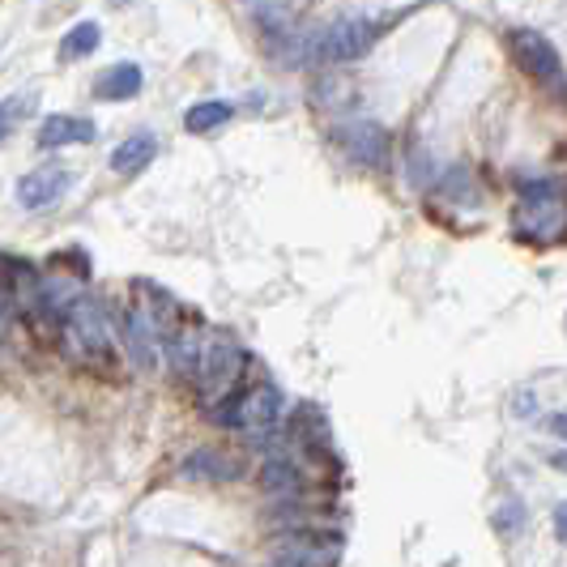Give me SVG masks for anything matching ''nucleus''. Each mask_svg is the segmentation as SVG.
I'll list each match as a JSON object with an SVG mask.
<instances>
[{"instance_id": "6ab92c4d", "label": "nucleus", "mask_w": 567, "mask_h": 567, "mask_svg": "<svg viewBox=\"0 0 567 567\" xmlns=\"http://www.w3.org/2000/svg\"><path fill=\"white\" fill-rule=\"evenodd\" d=\"M550 520H555V538L567 546V499L564 504H555V516H550Z\"/></svg>"}, {"instance_id": "9d476101", "label": "nucleus", "mask_w": 567, "mask_h": 567, "mask_svg": "<svg viewBox=\"0 0 567 567\" xmlns=\"http://www.w3.org/2000/svg\"><path fill=\"white\" fill-rule=\"evenodd\" d=\"M124 341H128L137 368L150 371L158 363V324H154V316L145 312V308H128V316H124Z\"/></svg>"}, {"instance_id": "ddd939ff", "label": "nucleus", "mask_w": 567, "mask_h": 567, "mask_svg": "<svg viewBox=\"0 0 567 567\" xmlns=\"http://www.w3.org/2000/svg\"><path fill=\"white\" fill-rule=\"evenodd\" d=\"M230 103H218V99H205V103H193L188 115H184V128L188 133H197V137H209V133H218L223 124H230Z\"/></svg>"}, {"instance_id": "a211bd4d", "label": "nucleus", "mask_w": 567, "mask_h": 567, "mask_svg": "<svg viewBox=\"0 0 567 567\" xmlns=\"http://www.w3.org/2000/svg\"><path fill=\"white\" fill-rule=\"evenodd\" d=\"M516 525H520V504H504V512L495 516V529H499V534H512Z\"/></svg>"}, {"instance_id": "4468645a", "label": "nucleus", "mask_w": 567, "mask_h": 567, "mask_svg": "<svg viewBox=\"0 0 567 567\" xmlns=\"http://www.w3.org/2000/svg\"><path fill=\"white\" fill-rule=\"evenodd\" d=\"M184 474H193V478H239V461H230L227 453H214V449H200L184 461Z\"/></svg>"}, {"instance_id": "0eeeda50", "label": "nucleus", "mask_w": 567, "mask_h": 567, "mask_svg": "<svg viewBox=\"0 0 567 567\" xmlns=\"http://www.w3.org/2000/svg\"><path fill=\"white\" fill-rule=\"evenodd\" d=\"M338 142H341V150H346L354 163H363V167H384V158H389V133H384L380 124H371V120L341 124Z\"/></svg>"}, {"instance_id": "f03ea898", "label": "nucleus", "mask_w": 567, "mask_h": 567, "mask_svg": "<svg viewBox=\"0 0 567 567\" xmlns=\"http://www.w3.org/2000/svg\"><path fill=\"white\" fill-rule=\"evenodd\" d=\"M60 333L69 341L73 359H82L90 368H107L115 359L112 350V320L94 299H69L60 312Z\"/></svg>"}, {"instance_id": "7ed1b4c3", "label": "nucleus", "mask_w": 567, "mask_h": 567, "mask_svg": "<svg viewBox=\"0 0 567 567\" xmlns=\"http://www.w3.org/2000/svg\"><path fill=\"white\" fill-rule=\"evenodd\" d=\"M508 52L512 60L529 73V82H538L542 90H550V94H559L567 99V69H564V56H559V48L542 34V30H529V27H512L508 30Z\"/></svg>"}, {"instance_id": "20e7f679", "label": "nucleus", "mask_w": 567, "mask_h": 567, "mask_svg": "<svg viewBox=\"0 0 567 567\" xmlns=\"http://www.w3.org/2000/svg\"><path fill=\"white\" fill-rule=\"evenodd\" d=\"M248 368V354H244V346L227 333H218V338H205V350H200V363H197V384L205 398H223L227 401L230 384L239 380V371Z\"/></svg>"}, {"instance_id": "4be33fe9", "label": "nucleus", "mask_w": 567, "mask_h": 567, "mask_svg": "<svg viewBox=\"0 0 567 567\" xmlns=\"http://www.w3.org/2000/svg\"><path fill=\"white\" fill-rule=\"evenodd\" d=\"M4 308H9V299H4V290H0V329H4Z\"/></svg>"}, {"instance_id": "412c9836", "label": "nucleus", "mask_w": 567, "mask_h": 567, "mask_svg": "<svg viewBox=\"0 0 567 567\" xmlns=\"http://www.w3.org/2000/svg\"><path fill=\"white\" fill-rule=\"evenodd\" d=\"M550 465H555L559 474H567V453H550Z\"/></svg>"}, {"instance_id": "39448f33", "label": "nucleus", "mask_w": 567, "mask_h": 567, "mask_svg": "<svg viewBox=\"0 0 567 567\" xmlns=\"http://www.w3.org/2000/svg\"><path fill=\"white\" fill-rule=\"evenodd\" d=\"M282 419V393L274 384H252V389H239L223 401L218 410V423L235 426V431H269V426Z\"/></svg>"}, {"instance_id": "aec40b11", "label": "nucleus", "mask_w": 567, "mask_h": 567, "mask_svg": "<svg viewBox=\"0 0 567 567\" xmlns=\"http://www.w3.org/2000/svg\"><path fill=\"white\" fill-rule=\"evenodd\" d=\"M550 431H555V435H564V440H567V410H559V414L550 419Z\"/></svg>"}, {"instance_id": "423d86ee", "label": "nucleus", "mask_w": 567, "mask_h": 567, "mask_svg": "<svg viewBox=\"0 0 567 567\" xmlns=\"http://www.w3.org/2000/svg\"><path fill=\"white\" fill-rule=\"evenodd\" d=\"M380 39V27L368 18H341L333 27L320 30V60H359L371 52Z\"/></svg>"}, {"instance_id": "f8f14e48", "label": "nucleus", "mask_w": 567, "mask_h": 567, "mask_svg": "<svg viewBox=\"0 0 567 567\" xmlns=\"http://www.w3.org/2000/svg\"><path fill=\"white\" fill-rule=\"evenodd\" d=\"M145 85V73L137 69V64H115L112 73H103L99 78V85H94V94L103 99V103H124V99H137Z\"/></svg>"}, {"instance_id": "1a4fd4ad", "label": "nucleus", "mask_w": 567, "mask_h": 567, "mask_svg": "<svg viewBox=\"0 0 567 567\" xmlns=\"http://www.w3.org/2000/svg\"><path fill=\"white\" fill-rule=\"evenodd\" d=\"M99 137V124L85 115H48L39 128V145L43 150H60V145H90Z\"/></svg>"}, {"instance_id": "dca6fc26", "label": "nucleus", "mask_w": 567, "mask_h": 567, "mask_svg": "<svg viewBox=\"0 0 567 567\" xmlns=\"http://www.w3.org/2000/svg\"><path fill=\"white\" fill-rule=\"evenodd\" d=\"M30 112V94H13V99H4L0 103V142H4V133L9 128H18Z\"/></svg>"}, {"instance_id": "9b49d317", "label": "nucleus", "mask_w": 567, "mask_h": 567, "mask_svg": "<svg viewBox=\"0 0 567 567\" xmlns=\"http://www.w3.org/2000/svg\"><path fill=\"white\" fill-rule=\"evenodd\" d=\"M154 154H158V137L150 128H142V133H133L128 142H120L112 150V171L115 175H137L154 163Z\"/></svg>"}, {"instance_id": "f257e3e1", "label": "nucleus", "mask_w": 567, "mask_h": 567, "mask_svg": "<svg viewBox=\"0 0 567 567\" xmlns=\"http://www.w3.org/2000/svg\"><path fill=\"white\" fill-rule=\"evenodd\" d=\"M512 230L534 244H555L567 235V188L559 179H534L520 188L512 209Z\"/></svg>"}, {"instance_id": "6e6552de", "label": "nucleus", "mask_w": 567, "mask_h": 567, "mask_svg": "<svg viewBox=\"0 0 567 567\" xmlns=\"http://www.w3.org/2000/svg\"><path fill=\"white\" fill-rule=\"evenodd\" d=\"M64 193H69V171L60 167V163H48V167L30 171V175H22V184H18L22 209H48V205H56Z\"/></svg>"}, {"instance_id": "f3484780", "label": "nucleus", "mask_w": 567, "mask_h": 567, "mask_svg": "<svg viewBox=\"0 0 567 567\" xmlns=\"http://www.w3.org/2000/svg\"><path fill=\"white\" fill-rule=\"evenodd\" d=\"M260 483L269 486V491H295V486H299V478H295V465H286V461H269Z\"/></svg>"}, {"instance_id": "2eb2a0df", "label": "nucleus", "mask_w": 567, "mask_h": 567, "mask_svg": "<svg viewBox=\"0 0 567 567\" xmlns=\"http://www.w3.org/2000/svg\"><path fill=\"white\" fill-rule=\"evenodd\" d=\"M99 27L94 22H82V27H73L64 39H60V60H78V56H90L94 48H99Z\"/></svg>"}]
</instances>
